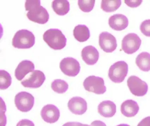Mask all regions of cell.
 Wrapping results in <instances>:
<instances>
[{
	"instance_id": "1",
	"label": "cell",
	"mask_w": 150,
	"mask_h": 126,
	"mask_svg": "<svg viewBox=\"0 0 150 126\" xmlns=\"http://www.w3.org/2000/svg\"><path fill=\"white\" fill-rule=\"evenodd\" d=\"M25 9L28 12L27 16L30 21L41 24L46 23L50 18L47 10L41 5L39 0H27Z\"/></svg>"
},
{
	"instance_id": "2",
	"label": "cell",
	"mask_w": 150,
	"mask_h": 126,
	"mask_svg": "<svg viewBox=\"0 0 150 126\" xmlns=\"http://www.w3.org/2000/svg\"><path fill=\"white\" fill-rule=\"evenodd\" d=\"M43 39L50 48L54 50H61L66 46V38L58 29L47 30L44 34Z\"/></svg>"
},
{
	"instance_id": "3",
	"label": "cell",
	"mask_w": 150,
	"mask_h": 126,
	"mask_svg": "<svg viewBox=\"0 0 150 126\" xmlns=\"http://www.w3.org/2000/svg\"><path fill=\"white\" fill-rule=\"evenodd\" d=\"M35 37L31 32L27 29L18 31L15 34L12 40V45L18 49H28L35 43Z\"/></svg>"
},
{
	"instance_id": "4",
	"label": "cell",
	"mask_w": 150,
	"mask_h": 126,
	"mask_svg": "<svg viewBox=\"0 0 150 126\" xmlns=\"http://www.w3.org/2000/svg\"><path fill=\"white\" fill-rule=\"evenodd\" d=\"M128 72V64L124 61H117L110 67L108 77L113 82L120 83L124 80Z\"/></svg>"
},
{
	"instance_id": "5",
	"label": "cell",
	"mask_w": 150,
	"mask_h": 126,
	"mask_svg": "<svg viewBox=\"0 0 150 126\" xmlns=\"http://www.w3.org/2000/svg\"><path fill=\"white\" fill-rule=\"evenodd\" d=\"M83 86L86 91L96 94H103L106 91L103 78L95 76H90L85 79Z\"/></svg>"
},
{
	"instance_id": "6",
	"label": "cell",
	"mask_w": 150,
	"mask_h": 126,
	"mask_svg": "<svg viewBox=\"0 0 150 126\" xmlns=\"http://www.w3.org/2000/svg\"><path fill=\"white\" fill-rule=\"evenodd\" d=\"M35 98L29 93L21 92L18 93L15 97V103L18 110L22 112L30 111L34 106Z\"/></svg>"
},
{
	"instance_id": "7",
	"label": "cell",
	"mask_w": 150,
	"mask_h": 126,
	"mask_svg": "<svg viewBox=\"0 0 150 126\" xmlns=\"http://www.w3.org/2000/svg\"><path fill=\"white\" fill-rule=\"evenodd\" d=\"M141 40L137 34L130 33L125 36L122 41V49L127 54H132L139 49Z\"/></svg>"
},
{
	"instance_id": "8",
	"label": "cell",
	"mask_w": 150,
	"mask_h": 126,
	"mask_svg": "<svg viewBox=\"0 0 150 126\" xmlns=\"http://www.w3.org/2000/svg\"><path fill=\"white\" fill-rule=\"evenodd\" d=\"M127 83L131 92L135 96H144L147 93L148 85L146 82L137 76H130L127 80Z\"/></svg>"
},
{
	"instance_id": "9",
	"label": "cell",
	"mask_w": 150,
	"mask_h": 126,
	"mask_svg": "<svg viewBox=\"0 0 150 126\" xmlns=\"http://www.w3.org/2000/svg\"><path fill=\"white\" fill-rule=\"evenodd\" d=\"M59 67L64 74L70 77L77 76L81 68L79 61L72 57L63 59L59 64Z\"/></svg>"
},
{
	"instance_id": "10",
	"label": "cell",
	"mask_w": 150,
	"mask_h": 126,
	"mask_svg": "<svg viewBox=\"0 0 150 126\" xmlns=\"http://www.w3.org/2000/svg\"><path fill=\"white\" fill-rule=\"evenodd\" d=\"M99 46L106 52H112L117 47L115 37L108 32H103L99 35Z\"/></svg>"
},
{
	"instance_id": "11",
	"label": "cell",
	"mask_w": 150,
	"mask_h": 126,
	"mask_svg": "<svg viewBox=\"0 0 150 126\" xmlns=\"http://www.w3.org/2000/svg\"><path fill=\"white\" fill-rule=\"evenodd\" d=\"M45 80L44 73L39 70H35L27 78L21 81V84L25 88H37L40 87Z\"/></svg>"
},
{
	"instance_id": "12",
	"label": "cell",
	"mask_w": 150,
	"mask_h": 126,
	"mask_svg": "<svg viewBox=\"0 0 150 126\" xmlns=\"http://www.w3.org/2000/svg\"><path fill=\"white\" fill-rule=\"evenodd\" d=\"M41 115L43 120L46 123H53L58 120L60 116L59 108L52 104H48L42 108Z\"/></svg>"
},
{
	"instance_id": "13",
	"label": "cell",
	"mask_w": 150,
	"mask_h": 126,
	"mask_svg": "<svg viewBox=\"0 0 150 126\" xmlns=\"http://www.w3.org/2000/svg\"><path fill=\"white\" fill-rule=\"evenodd\" d=\"M68 107L71 113L81 115L87 110V103L86 100L80 97H73L68 102Z\"/></svg>"
},
{
	"instance_id": "14",
	"label": "cell",
	"mask_w": 150,
	"mask_h": 126,
	"mask_svg": "<svg viewBox=\"0 0 150 126\" xmlns=\"http://www.w3.org/2000/svg\"><path fill=\"white\" fill-rule=\"evenodd\" d=\"M81 57L87 64L93 65L99 60V52L93 46H88L82 49Z\"/></svg>"
},
{
	"instance_id": "15",
	"label": "cell",
	"mask_w": 150,
	"mask_h": 126,
	"mask_svg": "<svg viewBox=\"0 0 150 126\" xmlns=\"http://www.w3.org/2000/svg\"><path fill=\"white\" fill-rule=\"evenodd\" d=\"M35 69V65L32 61L24 60L20 62L15 72L16 78L19 81H21L26 75L32 72Z\"/></svg>"
},
{
	"instance_id": "16",
	"label": "cell",
	"mask_w": 150,
	"mask_h": 126,
	"mask_svg": "<svg viewBox=\"0 0 150 126\" xmlns=\"http://www.w3.org/2000/svg\"><path fill=\"white\" fill-rule=\"evenodd\" d=\"M109 24L110 27L116 31H122L128 26L129 20L126 16L121 14L113 15L109 18Z\"/></svg>"
},
{
	"instance_id": "17",
	"label": "cell",
	"mask_w": 150,
	"mask_h": 126,
	"mask_svg": "<svg viewBox=\"0 0 150 126\" xmlns=\"http://www.w3.org/2000/svg\"><path fill=\"white\" fill-rule=\"evenodd\" d=\"M139 110V106L137 103L133 100H125L121 105V113L126 117H134L137 114Z\"/></svg>"
},
{
	"instance_id": "18",
	"label": "cell",
	"mask_w": 150,
	"mask_h": 126,
	"mask_svg": "<svg viewBox=\"0 0 150 126\" xmlns=\"http://www.w3.org/2000/svg\"><path fill=\"white\" fill-rule=\"evenodd\" d=\"M98 112L102 116L106 118H110L114 116L115 114L116 106L111 101H103L98 106Z\"/></svg>"
},
{
	"instance_id": "19",
	"label": "cell",
	"mask_w": 150,
	"mask_h": 126,
	"mask_svg": "<svg viewBox=\"0 0 150 126\" xmlns=\"http://www.w3.org/2000/svg\"><path fill=\"white\" fill-rule=\"evenodd\" d=\"M73 35L76 40L80 42H84L90 37V31L86 25L79 24L74 28Z\"/></svg>"
},
{
	"instance_id": "20",
	"label": "cell",
	"mask_w": 150,
	"mask_h": 126,
	"mask_svg": "<svg viewBox=\"0 0 150 126\" xmlns=\"http://www.w3.org/2000/svg\"><path fill=\"white\" fill-rule=\"evenodd\" d=\"M136 64L139 68L145 72L150 70V54L147 52H141L137 56Z\"/></svg>"
},
{
	"instance_id": "21",
	"label": "cell",
	"mask_w": 150,
	"mask_h": 126,
	"mask_svg": "<svg viewBox=\"0 0 150 126\" xmlns=\"http://www.w3.org/2000/svg\"><path fill=\"white\" fill-rule=\"evenodd\" d=\"M52 7L56 14L64 15L70 10V4L66 0H55L52 3Z\"/></svg>"
},
{
	"instance_id": "22",
	"label": "cell",
	"mask_w": 150,
	"mask_h": 126,
	"mask_svg": "<svg viewBox=\"0 0 150 126\" xmlns=\"http://www.w3.org/2000/svg\"><path fill=\"white\" fill-rule=\"evenodd\" d=\"M120 0H102L101 3V8L107 12L115 11L121 6Z\"/></svg>"
},
{
	"instance_id": "23",
	"label": "cell",
	"mask_w": 150,
	"mask_h": 126,
	"mask_svg": "<svg viewBox=\"0 0 150 126\" xmlns=\"http://www.w3.org/2000/svg\"><path fill=\"white\" fill-rule=\"evenodd\" d=\"M68 86L67 82L60 79L55 80L51 84L52 89L59 94L65 92L68 89Z\"/></svg>"
},
{
	"instance_id": "24",
	"label": "cell",
	"mask_w": 150,
	"mask_h": 126,
	"mask_svg": "<svg viewBox=\"0 0 150 126\" xmlns=\"http://www.w3.org/2000/svg\"><path fill=\"white\" fill-rule=\"evenodd\" d=\"M12 84V77L8 72L5 70L0 71V89L5 90Z\"/></svg>"
},
{
	"instance_id": "25",
	"label": "cell",
	"mask_w": 150,
	"mask_h": 126,
	"mask_svg": "<svg viewBox=\"0 0 150 126\" xmlns=\"http://www.w3.org/2000/svg\"><path fill=\"white\" fill-rule=\"evenodd\" d=\"M95 3V0H79L78 5L82 11L89 12L93 8Z\"/></svg>"
},
{
	"instance_id": "26",
	"label": "cell",
	"mask_w": 150,
	"mask_h": 126,
	"mask_svg": "<svg viewBox=\"0 0 150 126\" xmlns=\"http://www.w3.org/2000/svg\"><path fill=\"white\" fill-rule=\"evenodd\" d=\"M140 30L146 36L150 37V19L143 21L140 25Z\"/></svg>"
},
{
	"instance_id": "27",
	"label": "cell",
	"mask_w": 150,
	"mask_h": 126,
	"mask_svg": "<svg viewBox=\"0 0 150 126\" xmlns=\"http://www.w3.org/2000/svg\"><path fill=\"white\" fill-rule=\"evenodd\" d=\"M143 1L141 0H135V1H127L125 0L124 2L131 8H136L138 6H139L142 3Z\"/></svg>"
},
{
	"instance_id": "28",
	"label": "cell",
	"mask_w": 150,
	"mask_h": 126,
	"mask_svg": "<svg viewBox=\"0 0 150 126\" xmlns=\"http://www.w3.org/2000/svg\"><path fill=\"white\" fill-rule=\"evenodd\" d=\"M16 126H35L33 122L28 119H23L20 121Z\"/></svg>"
},
{
	"instance_id": "29",
	"label": "cell",
	"mask_w": 150,
	"mask_h": 126,
	"mask_svg": "<svg viewBox=\"0 0 150 126\" xmlns=\"http://www.w3.org/2000/svg\"><path fill=\"white\" fill-rule=\"evenodd\" d=\"M137 126H150V116L143 119Z\"/></svg>"
},
{
	"instance_id": "30",
	"label": "cell",
	"mask_w": 150,
	"mask_h": 126,
	"mask_svg": "<svg viewBox=\"0 0 150 126\" xmlns=\"http://www.w3.org/2000/svg\"><path fill=\"white\" fill-rule=\"evenodd\" d=\"M62 126H90L88 124H82L79 122H67Z\"/></svg>"
},
{
	"instance_id": "31",
	"label": "cell",
	"mask_w": 150,
	"mask_h": 126,
	"mask_svg": "<svg viewBox=\"0 0 150 126\" xmlns=\"http://www.w3.org/2000/svg\"><path fill=\"white\" fill-rule=\"evenodd\" d=\"M91 126H107L103 122L100 120H95L91 123Z\"/></svg>"
},
{
	"instance_id": "32",
	"label": "cell",
	"mask_w": 150,
	"mask_h": 126,
	"mask_svg": "<svg viewBox=\"0 0 150 126\" xmlns=\"http://www.w3.org/2000/svg\"><path fill=\"white\" fill-rule=\"evenodd\" d=\"M117 126H130L129 125L126 124H120Z\"/></svg>"
}]
</instances>
